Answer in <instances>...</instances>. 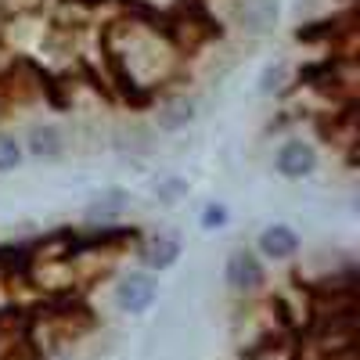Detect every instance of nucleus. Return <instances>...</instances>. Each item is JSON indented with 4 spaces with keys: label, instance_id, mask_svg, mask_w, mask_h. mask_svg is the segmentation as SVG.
Masks as SVG:
<instances>
[{
    "label": "nucleus",
    "instance_id": "obj_3",
    "mask_svg": "<svg viewBox=\"0 0 360 360\" xmlns=\"http://www.w3.org/2000/svg\"><path fill=\"white\" fill-rule=\"evenodd\" d=\"M274 166L288 180H303V176H310L317 169V152H314L310 144H303V141H288L281 152H278V162Z\"/></svg>",
    "mask_w": 360,
    "mask_h": 360
},
{
    "label": "nucleus",
    "instance_id": "obj_10",
    "mask_svg": "<svg viewBox=\"0 0 360 360\" xmlns=\"http://www.w3.org/2000/svg\"><path fill=\"white\" fill-rule=\"evenodd\" d=\"M285 79H288V69H285L281 62L266 65L263 76H259V94H278V90L285 86Z\"/></svg>",
    "mask_w": 360,
    "mask_h": 360
},
{
    "label": "nucleus",
    "instance_id": "obj_6",
    "mask_svg": "<svg viewBox=\"0 0 360 360\" xmlns=\"http://www.w3.org/2000/svg\"><path fill=\"white\" fill-rule=\"evenodd\" d=\"M176 256H180V242H176V234H155L152 242L144 245V252H141L144 266H152V270H166V266H173V263H176Z\"/></svg>",
    "mask_w": 360,
    "mask_h": 360
},
{
    "label": "nucleus",
    "instance_id": "obj_12",
    "mask_svg": "<svg viewBox=\"0 0 360 360\" xmlns=\"http://www.w3.org/2000/svg\"><path fill=\"white\" fill-rule=\"evenodd\" d=\"M227 224V205L213 202V205H205V213H202V227L205 231H213V227H224Z\"/></svg>",
    "mask_w": 360,
    "mask_h": 360
},
{
    "label": "nucleus",
    "instance_id": "obj_13",
    "mask_svg": "<svg viewBox=\"0 0 360 360\" xmlns=\"http://www.w3.org/2000/svg\"><path fill=\"white\" fill-rule=\"evenodd\" d=\"M159 195H162V198H176V195H184V180H176V176H173V180H166V184L159 188Z\"/></svg>",
    "mask_w": 360,
    "mask_h": 360
},
{
    "label": "nucleus",
    "instance_id": "obj_9",
    "mask_svg": "<svg viewBox=\"0 0 360 360\" xmlns=\"http://www.w3.org/2000/svg\"><path fill=\"white\" fill-rule=\"evenodd\" d=\"M242 22H245V29H252V33H263V29L274 22V0H256L252 8H245Z\"/></svg>",
    "mask_w": 360,
    "mask_h": 360
},
{
    "label": "nucleus",
    "instance_id": "obj_4",
    "mask_svg": "<svg viewBox=\"0 0 360 360\" xmlns=\"http://www.w3.org/2000/svg\"><path fill=\"white\" fill-rule=\"evenodd\" d=\"M259 252L266 259H288L299 252V234L288 224H270L259 231Z\"/></svg>",
    "mask_w": 360,
    "mask_h": 360
},
{
    "label": "nucleus",
    "instance_id": "obj_7",
    "mask_svg": "<svg viewBox=\"0 0 360 360\" xmlns=\"http://www.w3.org/2000/svg\"><path fill=\"white\" fill-rule=\"evenodd\" d=\"M191 115H195V101H191V98H173V101L159 112V127H162V130H180L184 123H191Z\"/></svg>",
    "mask_w": 360,
    "mask_h": 360
},
{
    "label": "nucleus",
    "instance_id": "obj_11",
    "mask_svg": "<svg viewBox=\"0 0 360 360\" xmlns=\"http://www.w3.org/2000/svg\"><path fill=\"white\" fill-rule=\"evenodd\" d=\"M22 162V144L11 134H0V173H8Z\"/></svg>",
    "mask_w": 360,
    "mask_h": 360
},
{
    "label": "nucleus",
    "instance_id": "obj_1",
    "mask_svg": "<svg viewBox=\"0 0 360 360\" xmlns=\"http://www.w3.org/2000/svg\"><path fill=\"white\" fill-rule=\"evenodd\" d=\"M155 295H159V288H155L152 274H127L123 281H119V288H115V303H119V310H127V314H144L148 307L155 303Z\"/></svg>",
    "mask_w": 360,
    "mask_h": 360
},
{
    "label": "nucleus",
    "instance_id": "obj_8",
    "mask_svg": "<svg viewBox=\"0 0 360 360\" xmlns=\"http://www.w3.org/2000/svg\"><path fill=\"white\" fill-rule=\"evenodd\" d=\"M123 195H105V198H98V202H90V209H86V220L90 224H108V220H115L119 213H123Z\"/></svg>",
    "mask_w": 360,
    "mask_h": 360
},
{
    "label": "nucleus",
    "instance_id": "obj_2",
    "mask_svg": "<svg viewBox=\"0 0 360 360\" xmlns=\"http://www.w3.org/2000/svg\"><path fill=\"white\" fill-rule=\"evenodd\" d=\"M227 285L234 292H242V295L256 292L263 285V263H259V256L249 252V249H234L231 259H227Z\"/></svg>",
    "mask_w": 360,
    "mask_h": 360
},
{
    "label": "nucleus",
    "instance_id": "obj_5",
    "mask_svg": "<svg viewBox=\"0 0 360 360\" xmlns=\"http://www.w3.org/2000/svg\"><path fill=\"white\" fill-rule=\"evenodd\" d=\"M29 155H37V159H58L65 152V137H62V130L58 127H51V123H44V127H33L29 130Z\"/></svg>",
    "mask_w": 360,
    "mask_h": 360
}]
</instances>
